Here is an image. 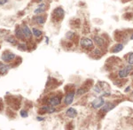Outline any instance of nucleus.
I'll use <instances>...</instances> for the list:
<instances>
[{"mask_svg": "<svg viewBox=\"0 0 133 130\" xmlns=\"http://www.w3.org/2000/svg\"><path fill=\"white\" fill-rule=\"evenodd\" d=\"M133 70V66L132 65H128L126 66L125 67L123 68L122 70H120L119 72H118V76H119L120 78H126L129 76V74H130V72H131Z\"/></svg>", "mask_w": 133, "mask_h": 130, "instance_id": "nucleus-1", "label": "nucleus"}, {"mask_svg": "<svg viewBox=\"0 0 133 130\" xmlns=\"http://www.w3.org/2000/svg\"><path fill=\"white\" fill-rule=\"evenodd\" d=\"M21 31H22L23 35H24L25 40H30L32 38L33 34H32V30L29 28V26L26 24H23L21 26Z\"/></svg>", "mask_w": 133, "mask_h": 130, "instance_id": "nucleus-2", "label": "nucleus"}, {"mask_svg": "<svg viewBox=\"0 0 133 130\" xmlns=\"http://www.w3.org/2000/svg\"><path fill=\"white\" fill-rule=\"evenodd\" d=\"M61 103V98L59 96L51 97L50 98H48V101H47V104L50 106H52V107H56V106L59 105Z\"/></svg>", "mask_w": 133, "mask_h": 130, "instance_id": "nucleus-3", "label": "nucleus"}, {"mask_svg": "<svg viewBox=\"0 0 133 130\" xmlns=\"http://www.w3.org/2000/svg\"><path fill=\"white\" fill-rule=\"evenodd\" d=\"M15 54H14V53L10 52H3V54H2L1 56V59L3 61H5L6 63H9V62H12V61H14V59H15Z\"/></svg>", "mask_w": 133, "mask_h": 130, "instance_id": "nucleus-4", "label": "nucleus"}, {"mask_svg": "<svg viewBox=\"0 0 133 130\" xmlns=\"http://www.w3.org/2000/svg\"><path fill=\"white\" fill-rule=\"evenodd\" d=\"M104 104H105V100L103 98V97H98L92 101L91 106L94 109H98V108L102 107L104 105Z\"/></svg>", "mask_w": 133, "mask_h": 130, "instance_id": "nucleus-5", "label": "nucleus"}, {"mask_svg": "<svg viewBox=\"0 0 133 130\" xmlns=\"http://www.w3.org/2000/svg\"><path fill=\"white\" fill-rule=\"evenodd\" d=\"M80 44L84 49H91L93 46V41L90 38H82L80 41Z\"/></svg>", "mask_w": 133, "mask_h": 130, "instance_id": "nucleus-6", "label": "nucleus"}, {"mask_svg": "<svg viewBox=\"0 0 133 130\" xmlns=\"http://www.w3.org/2000/svg\"><path fill=\"white\" fill-rule=\"evenodd\" d=\"M75 91H69V92L66 93V95L65 96V98H64V104L66 105H69L73 103L75 98Z\"/></svg>", "mask_w": 133, "mask_h": 130, "instance_id": "nucleus-7", "label": "nucleus"}, {"mask_svg": "<svg viewBox=\"0 0 133 130\" xmlns=\"http://www.w3.org/2000/svg\"><path fill=\"white\" fill-rule=\"evenodd\" d=\"M52 15L56 20H62L64 17V10L61 7H58L53 11Z\"/></svg>", "mask_w": 133, "mask_h": 130, "instance_id": "nucleus-8", "label": "nucleus"}, {"mask_svg": "<svg viewBox=\"0 0 133 130\" xmlns=\"http://www.w3.org/2000/svg\"><path fill=\"white\" fill-rule=\"evenodd\" d=\"M55 108H53L52 106H50V105H44L43 106V107H41V109H40L39 112H43V113H52V112H55Z\"/></svg>", "mask_w": 133, "mask_h": 130, "instance_id": "nucleus-9", "label": "nucleus"}, {"mask_svg": "<svg viewBox=\"0 0 133 130\" xmlns=\"http://www.w3.org/2000/svg\"><path fill=\"white\" fill-rule=\"evenodd\" d=\"M115 107V104H113L112 103H109V102H108V103H105L104 105L102 106L101 112L106 113V112H109V111L114 109Z\"/></svg>", "mask_w": 133, "mask_h": 130, "instance_id": "nucleus-10", "label": "nucleus"}, {"mask_svg": "<svg viewBox=\"0 0 133 130\" xmlns=\"http://www.w3.org/2000/svg\"><path fill=\"white\" fill-rule=\"evenodd\" d=\"M77 111L75 109V108H73V107H70V108H68V110H66V115L68 117H69V118H72V119H74V118H76V117L77 116Z\"/></svg>", "mask_w": 133, "mask_h": 130, "instance_id": "nucleus-11", "label": "nucleus"}, {"mask_svg": "<svg viewBox=\"0 0 133 130\" xmlns=\"http://www.w3.org/2000/svg\"><path fill=\"white\" fill-rule=\"evenodd\" d=\"M45 20H46L45 17L41 15V14H40L39 16H36L33 18V20L35 21L37 25H44V23H45Z\"/></svg>", "mask_w": 133, "mask_h": 130, "instance_id": "nucleus-12", "label": "nucleus"}, {"mask_svg": "<svg viewBox=\"0 0 133 130\" xmlns=\"http://www.w3.org/2000/svg\"><path fill=\"white\" fill-rule=\"evenodd\" d=\"M45 10H46V5H45V4H44V3H42V4H40V5H38L35 10H34V13L41 14Z\"/></svg>", "mask_w": 133, "mask_h": 130, "instance_id": "nucleus-13", "label": "nucleus"}, {"mask_svg": "<svg viewBox=\"0 0 133 130\" xmlns=\"http://www.w3.org/2000/svg\"><path fill=\"white\" fill-rule=\"evenodd\" d=\"M14 33H15L16 38H18V39H20V40H25L24 35H23V34H22V31H21V26H18V27H16Z\"/></svg>", "mask_w": 133, "mask_h": 130, "instance_id": "nucleus-14", "label": "nucleus"}, {"mask_svg": "<svg viewBox=\"0 0 133 130\" xmlns=\"http://www.w3.org/2000/svg\"><path fill=\"white\" fill-rule=\"evenodd\" d=\"M93 41L95 42V44L99 47L104 46V44H105V40L100 37H94Z\"/></svg>", "mask_w": 133, "mask_h": 130, "instance_id": "nucleus-15", "label": "nucleus"}, {"mask_svg": "<svg viewBox=\"0 0 133 130\" xmlns=\"http://www.w3.org/2000/svg\"><path fill=\"white\" fill-rule=\"evenodd\" d=\"M123 50V44H115V46L112 48V50H111V52L113 53H117V52H120L121 50Z\"/></svg>", "mask_w": 133, "mask_h": 130, "instance_id": "nucleus-16", "label": "nucleus"}, {"mask_svg": "<svg viewBox=\"0 0 133 130\" xmlns=\"http://www.w3.org/2000/svg\"><path fill=\"white\" fill-rule=\"evenodd\" d=\"M9 69H10V67H8L7 65H5V64L0 62V74H5L7 73Z\"/></svg>", "mask_w": 133, "mask_h": 130, "instance_id": "nucleus-17", "label": "nucleus"}, {"mask_svg": "<svg viewBox=\"0 0 133 130\" xmlns=\"http://www.w3.org/2000/svg\"><path fill=\"white\" fill-rule=\"evenodd\" d=\"M31 30H32V34H33V35H34L35 37H36V38L41 37L43 32H42L41 30H40V29L36 28V27H33V28H32Z\"/></svg>", "mask_w": 133, "mask_h": 130, "instance_id": "nucleus-18", "label": "nucleus"}, {"mask_svg": "<svg viewBox=\"0 0 133 130\" xmlns=\"http://www.w3.org/2000/svg\"><path fill=\"white\" fill-rule=\"evenodd\" d=\"M5 41L10 42L11 44H14V45H16L17 44V40L15 39V37H12V35H10V37H7L5 38Z\"/></svg>", "mask_w": 133, "mask_h": 130, "instance_id": "nucleus-19", "label": "nucleus"}, {"mask_svg": "<svg viewBox=\"0 0 133 130\" xmlns=\"http://www.w3.org/2000/svg\"><path fill=\"white\" fill-rule=\"evenodd\" d=\"M88 90H89V89L85 88V87H82V88H80V89H77L76 94L78 96H81V95H83V94H85Z\"/></svg>", "mask_w": 133, "mask_h": 130, "instance_id": "nucleus-20", "label": "nucleus"}, {"mask_svg": "<svg viewBox=\"0 0 133 130\" xmlns=\"http://www.w3.org/2000/svg\"><path fill=\"white\" fill-rule=\"evenodd\" d=\"M18 49L19 50H27V49H28V45L26 44H18Z\"/></svg>", "mask_w": 133, "mask_h": 130, "instance_id": "nucleus-21", "label": "nucleus"}, {"mask_svg": "<svg viewBox=\"0 0 133 130\" xmlns=\"http://www.w3.org/2000/svg\"><path fill=\"white\" fill-rule=\"evenodd\" d=\"M66 37L68 39H72L73 37H75V33L72 31H68V33L66 34Z\"/></svg>", "mask_w": 133, "mask_h": 130, "instance_id": "nucleus-22", "label": "nucleus"}, {"mask_svg": "<svg viewBox=\"0 0 133 130\" xmlns=\"http://www.w3.org/2000/svg\"><path fill=\"white\" fill-rule=\"evenodd\" d=\"M128 63L130 64V65L133 66V52L130 53V54L128 56Z\"/></svg>", "mask_w": 133, "mask_h": 130, "instance_id": "nucleus-23", "label": "nucleus"}, {"mask_svg": "<svg viewBox=\"0 0 133 130\" xmlns=\"http://www.w3.org/2000/svg\"><path fill=\"white\" fill-rule=\"evenodd\" d=\"M20 114L22 118H26V117H28V114L29 113H28V112L26 110H21L20 112Z\"/></svg>", "mask_w": 133, "mask_h": 130, "instance_id": "nucleus-24", "label": "nucleus"}, {"mask_svg": "<svg viewBox=\"0 0 133 130\" xmlns=\"http://www.w3.org/2000/svg\"><path fill=\"white\" fill-rule=\"evenodd\" d=\"M8 3V0H0V5H4Z\"/></svg>", "mask_w": 133, "mask_h": 130, "instance_id": "nucleus-25", "label": "nucleus"}, {"mask_svg": "<svg viewBox=\"0 0 133 130\" xmlns=\"http://www.w3.org/2000/svg\"><path fill=\"white\" fill-rule=\"evenodd\" d=\"M94 54H98V55H101V52H100V50H98V49H95L94 50Z\"/></svg>", "mask_w": 133, "mask_h": 130, "instance_id": "nucleus-26", "label": "nucleus"}, {"mask_svg": "<svg viewBox=\"0 0 133 130\" xmlns=\"http://www.w3.org/2000/svg\"><path fill=\"white\" fill-rule=\"evenodd\" d=\"M36 120H37L38 121H44V118H43V117H37V118H36Z\"/></svg>", "mask_w": 133, "mask_h": 130, "instance_id": "nucleus-27", "label": "nucleus"}, {"mask_svg": "<svg viewBox=\"0 0 133 130\" xmlns=\"http://www.w3.org/2000/svg\"><path fill=\"white\" fill-rule=\"evenodd\" d=\"M3 108H4V104H3V103H2L1 101H0V112L3 110Z\"/></svg>", "mask_w": 133, "mask_h": 130, "instance_id": "nucleus-28", "label": "nucleus"}, {"mask_svg": "<svg viewBox=\"0 0 133 130\" xmlns=\"http://www.w3.org/2000/svg\"><path fill=\"white\" fill-rule=\"evenodd\" d=\"M36 2H37V3H40V2H42L43 0H35Z\"/></svg>", "mask_w": 133, "mask_h": 130, "instance_id": "nucleus-29", "label": "nucleus"}, {"mask_svg": "<svg viewBox=\"0 0 133 130\" xmlns=\"http://www.w3.org/2000/svg\"><path fill=\"white\" fill-rule=\"evenodd\" d=\"M130 39H131V40H133V34H132V35H131V37H130Z\"/></svg>", "mask_w": 133, "mask_h": 130, "instance_id": "nucleus-30", "label": "nucleus"}, {"mask_svg": "<svg viewBox=\"0 0 133 130\" xmlns=\"http://www.w3.org/2000/svg\"><path fill=\"white\" fill-rule=\"evenodd\" d=\"M132 94H133V92H132Z\"/></svg>", "mask_w": 133, "mask_h": 130, "instance_id": "nucleus-31", "label": "nucleus"}]
</instances>
